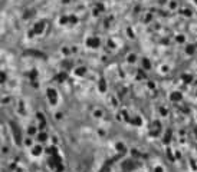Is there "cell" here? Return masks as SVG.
Instances as JSON below:
<instances>
[{"instance_id":"cell-1","label":"cell","mask_w":197,"mask_h":172,"mask_svg":"<svg viewBox=\"0 0 197 172\" xmlns=\"http://www.w3.org/2000/svg\"><path fill=\"white\" fill-rule=\"evenodd\" d=\"M160 132H161V123L158 121H154L150 125V128H148V134L151 136H158Z\"/></svg>"},{"instance_id":"cell-2","label":"cell","mask_w":197,"mask_h":172,"mask_svg":"<svg viewBox=\"0 0 197 172\" xmlns=\"http://www.w3.org/2000/svg\"><path fill=\"white\" fill-rule=\"evenodd\" d=\"M10 128H12V130H13V136H14V141H16V144L20 145L22 144V135H20V129L17 128V125L16 123H10Z\"/></svg>"},{"instance_id":"cell-3","label":"cell","mask_w":197,"mask_h":172,"mask_svg":"<svg viewBox=\"0 0 197 172\" xmlns=\"http://www.w3.org/2000/svg\"><path fill=\"white\" fill-rule=\"evenodd\" d=\"M47 96H49V101H51L52 105H53V103H56L58 96H56V93H55L53 89H47Z\"/></svg>"},{"instance_id":"cell-4","label":"cell","mask_w":197,"mask_h":172,"mask_svg":"<svg viewBox=\"0 0 197 172\" xmlns=\"http://www.w3.org/2000/svg\"><path fill=\"white\" fill-rule=\"evenodd\" d=\"M122 168L127 169V171H132V169L135 168V163L132 162V161H125V162L122 163Z\"/></svg>"},{"instance_id":"cell-5","label":"cell","mask_w":197,"mask_h":172,"mask_svg":"<svg viewBox=\"0 0 197 172\" xmlns=\"http://www.w3.org/2000/svg\"><path fill=\"white\" fill-rule=\"evenodd\" d=\"M170 141H171V130H167V132H165V135H164V139H163V142H164V144H169Z\"/></svg>"},{"instance_id":"cell-6","label":"cell","mask_w":197,"mask_h":172,"mask_svg":"<svg viewBox=\"0 0 197 172\" xmlns=\"http://www.w3.org/2000/svg\"><path fill=\"white\" fill-rule=\"evenodd\" d=\"M98 43H99L98 39H89V40H88V46L97 47V46H98Z\"/></svg>"},{"instance_id":"cell-7","label":"cell","mask_w":197,"mask_h":172,"mask_svg":"<svg viewBox=\"0 0 197 172\" xmlns=\"http://www.w3.org/2000/svg\"><path fill=\"white\" fill-rule=\"evenodd\" d=\"M40 152H42V148H40V146H35V148L32 149L33 155H40Z\"/></svg>"},{"instance_id":"cell-8","label":"cell","mask_w":197,"mask_h":172,"mask_svg":"<svg viewBox=\"0 0 197 172\" xmlns=\"http://www.w3.org/2000/svg\"><path fill=\"white\" fill-rule=\"evenodd\" d=\"M171 99H173V101H180V99H181V95H180L178 92H176V93L171 95Z\"/></svg>"},{"instance_id":"cell-9","label":"cell","mask_w":197,"mask_h":172,"mask_svg":"<svg viewBox=\"0 0 197 172\" xmlns=\"http://www.w3.org/2000/svg\"><path fill=\"white\" fill-rule=\"evenodd\" d=\"M46 138H47L46 134H40L39 135V141H46Z\"/></svg>"},{"instance_id":"cell-10","label":"cell","mask_w":197,"mask_h":172,"mask_svg":"<svg viewBox=\"0 0 197 172\" xmlns=\"http://www.w3.org/2000/svg\"><path fill=\"white\" fill-rule=\"evenodd\" d=\"M132 123H135V125H140V123H141V119H140V118H134V119H132Z\"/></svg>"},{"instance_id":"cell-11","label":"cell","mask_w":197,"mask_h":172,"mask_svg":"<svg viewBox=\"0 0 197 172\" xmlns=\"http://www.w3.org/2000/svg\"><path fill=\"white\" fill-rule=\"evenodd\" d=\"M35 132H36V129H35V128H29V134H30V135H33V134H35Z\"/></svg>"}]
</instances>
